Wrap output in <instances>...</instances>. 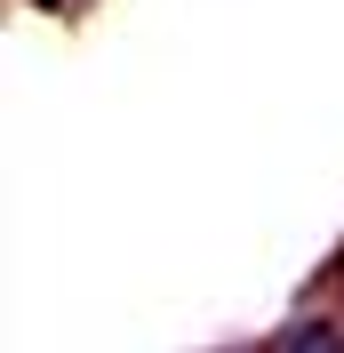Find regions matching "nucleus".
Listing matches in <instances>:
<instances>
[{"label":"nucleus","instance_id":"1","mask_svg":"<svg viewBox=\"0 0 344 353\" xmlns=\"http://www.w3.org/2000/svg\"><path fill=\"white\" fill-rule=\"evenodd\" d=\"M280 353H344V330L336 321H297V330L280 337Z\"/></svg>","mask_w":344,"mask_h":353}]
</instances>
